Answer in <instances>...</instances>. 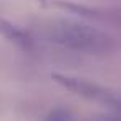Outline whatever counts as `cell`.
I'll list each match as a JSON object with an SVG mask.
<instances>
[{
  "label": "cell",
  "mask_w": 121,
  "mask_h": 121,
  "mask_svg": "<svg viewBox=\"0 0 121 121\" xmlns=\"http://www.w3.org/2000/svg\"><path fill=\"white\" fill-rule=\"evenodd\" d=\"M47 38L68 50L86 55H108L116 48L114 38L106 32L75 20H52L47 25Z\"/></svg>",
  "instance_id": "obj_1"
},
{
  "label": "cell",
  "mask_w": 121,
  "mask_h": 121,
  "mask_svg": "<svg viewBox=\"0 0 121 121\" xmlns=\"http://www.w3.org/2000/svg\"><path fill=\"white\" fill-rule=\"evenodd\" d=\"M52 78L61 85L63 88L86 98L96 103H101L108 108H111L113 111H116L118 114H121V93L113 91L109 88H104L101 85L86 81L83 78H76V76H68V75H61V73H53Z\"/></svg>",
  "instance_id": "obj_2"
},
{
  "label": "cell",
  "mask_w": 121,
  "mask_h": 121,
  "mask_svg": "<svg viewBox=\"0 0 121 121\" xmlns=\"http://www.w3.org/2000/svg\"><path fill=\"white\" fill-rule=\"evenodd\" d=\"M0 35L5 37L9 42H12L13 45H17L18 48H22L25 52H30L35 48V40L30 37V33L9 20L0 18Z\"/></svg>",
  "instance_id": "obj_3"
},
{
  "label": "cell",
  "mask_w": 121,
  "mask_h": 121,
  "mask_svg": "<svg viewBox=\"0 0 121 121\" xmlns=\"http://www.w3.org/2000/svg\"><path fill=\"white\" fill-rule=\"evenodd\" d=\"M43 121H73V118H71V114H70L66 109L56 108V109L50 111Z\"/></svg>",
  "instance_id": "obj_4"
},
{
  "label": "cell",
  "mask_w": 121,
  "mask_h": 121,
  "mask_svg": "<svg viewBox=\"0 0 121 121\" xmlns=\"http://www.w3.org/2000/svg\"><path fill=\"white\" fill-rule=\"evenodd\" d=\"M91 121H121V114H113V116H96V118H93Z\"/></svg>",
  "instance_id": "obj_5"
},
{
  "label": "cell",
  "mask_w": 121,
  "mask_h": 121,
  "mask_svg": "<svg viewBox=\"0 0 121 121\" xmlns=\"http://www.w3.org/2000/svg\"><path fill=\"white\" fill-rule=\"evenodd\" d=\"M40 2H45V0H40Z\"/></svg>",
  "instance_id": "obj_6"
}]
</instances>
